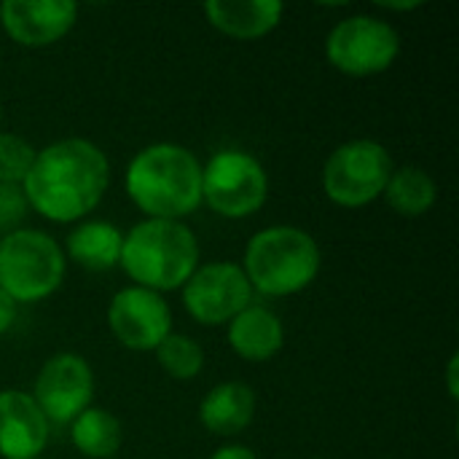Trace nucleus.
Returning <instances> with one entry per match:
<instances>
[{
    "instance_id": "obj_1",
    "label": "nucleus",
    "mask_w": 459,
    "mask_h": 459,
    "mask_svg": "<svg viewBox=\"0 0 459 459\" xmlns=\"http://www.w3.org/2000/svg\"><path fill=\"white\" fill-rule=\"evenodd\" d=\"M110 186L105 151L86 137H62L43 145L22 183L32 212L51 223H81L97 210Z\"/></svg>"
},
{
    "instance_id": "obj_21",
    "label": "nucleus",
    "mask_w": 459,
    "mask_h": 459,
    "mask_svg": "<svg viewBox=\"0 0 459 459\" xmlns=\"http://www.w3.org/2000/svg\"><path fill=\"white\" fill-rule=\"evenodd\" d=\"M35 153L38 148L22 134L0 132V183L22 186L35 161Z\"/></svg>"
},
{
    "instance_id": "obj_5",
    "label": "nucleus",
    "mask_w": 459,
    "mask_h": 459,
    "mask_svg": "<svg viewBox=\"0 0 459 459\" xmlns=\"http://www.w3.org/2000/svg\"><path fill=\"white\" fill-rule=\"evenodd\" d=\"M67 272L62 245L40 229H16L0 237V290L19 304L54 296Z\"/></svg>"
},
{
    "instance_id": "obj_19",
    "label": "nucleus",
    "mask_w": 459,
    "mask_h": 459,
    "mask_svg": "<svg viewBox=\"0 0 459 459\" xmlns=\"http://www.w3.org/2000/svg\"><path fill=\"white\" fill-rule=\"evenodd\" d=\"M70 441L86 459H113L124 444V428L108 409L89 406L70 422Z\"/></svg>"
},
{
    "instance_id": "obj_18",
    "label": "nucleus",
    "mask_w": 459,
    "mask_h": 459,
    "mask_svg": "<svg viewBox=\"0 0 459 459\" xmlns=\"http://www.w3.org/2000/svg\"><path fill=\"white\" fill-rule=\"evenodd\" d=\"M382 199L401 218H422L438 202V183L433 180V175L428 169L403 164V167L393 169Z\"/></svg>"
},
{
    "instance_id": "obj_16",
    "label": "nucleus",
    "mask_w": 459,
    "mask_h": 459,
    "mask_svg": "<svg viewBox=\"0 0 459 459\" xmlns=\"http://www.w3.org/2000/svg\"><path fill=\"white\" fill-rule=\"evenodd\" d=\"M255 393L247 382H221L199 403V422L221 438L245 433L255 420Z\"/></svg>"
},
{
    "instance_id": "obj_9",
    "label": "nucleus",
    "mask_w": 459,
    "mask_h": 459,
    "mask_svg": "<svg viewBox=\"0 0 459 459\" xmlns=\"http://www.w3.org/2000/svg\"><path fill=\"white\" fill-rule=\"evenodd\" d=\"M183 309L204 328L229 325L245 307L253 304V288L234 261L199 264L180 288Z\"/></svg>"
},
{
    "instance_id": "obj_10",
    "label": "nucleus",
    "mask_w": 459,
    "mask_h": 459,
    "mask_svg": "<svg viewBox=\"0 0 459 459\" xmlns=\"http://www.w3.org/2000/svg\"><path fill=\"white\" fill-rule=\"evenodd\" d=\"M30 398L48 425H70L94 403V371L78 352L51 355L32 385Z\"/></svg>"
},
{
    "instance_id": "obj_14",
    "label": "nucleus",
    "mask_w": 459,
    "mask_h": 459,
    "mask_svg": "<svg viewBox=\"0 0 459 459\" xmlns=\"http://www.w3.org/2000/svg\"><path fill=\"white\" fill-rule=\"evenodd\" d=\"M226 339L239 360L269 363L285 347V325L269 307L250 304L226 325Z\"/></svg>"
},
{
    "instance_id": "obj_11",
    "label": "nucleus",
    "mask_w": 459,
    "mask_h": 459,
    "mask_svg": "<svg viewBox=\"0 0 459 459\" xmlns=\"http://www.w3.org/2000/svg\"><path fill=\"white\" fill-rule=\"evenodd\" d=\"M108 328L113 339L129 352H156L172 333V309L161 293L129 285L108 304Z\"/></svg>"
},
{
    "instance_id": "obj_7",
    "label": "nucleus",
    "mask_w": 459,
    "mask_h": 459,
    "mask_svg": "<svg viewBox=\"0 0 459 459\" xmlns=\"http://www.w3.org/2000/svg\"><path fill=\"white\" fill-rule=\"evenodd\" d=\"M269 199L266 167L242 148H223L202 164V204L226 221H242L264 210Z\"/></svg>"
},
{
    "instance_id": "obj_17",
    "label": "nucleus",
    "mask_w": 459,
    "mask_h": 459,
    "mask_svg": "<svg viewBox=\"0 0 459 459\" xmlns=\"http://www.w3.org/2000/svg\"><path fill=\"white\" fill-rule=\"evenodd\" d=\"M124 231L108 221H81L65 239V258L86 272H110L121 261Z\"/></svg>"
},
{
    "instance_id": "obj_15",
    "label": "nucleus",
    "mask_w": 459,
    "mask_h": 459,
    "mask_svg": "<svg viewBox=\"0 0 459 459\" xmlns=\"http://www.w3.org/2000/svg\"><path fill=\"white\" fill-rule=\"evenodd\" d=\"M285 5L280 0H210L207 22L234 40H258L280 27Z\"/></svg>"
},
{
    "instance_id": "obj_23",
    "label": "nucleus",
    "mask_w": 459,
    "mask_h": 459,
    "mask_svg": "<svg viewBox=\"0 0 459 459\" xmlns=\"http://www.w3.org/2000/svg\"><path fill=\"white\" fill-rule=\"evenodd\" d=\"M210 459H258V455L250 449V446H242V444H229V446H221L215 449Z\"/></svg>"
},
{
    "instance_id": "obj_20",
    "label": "nucleus",
    "mask_w": 459,
    "mask_h": 459,
    "mask_svg": "<svg viewBox=\"0 0 459 459\" xmlns=\"http://www.w3.org/2000/svg\"><path fill=\"white\" fill-rule=\"evenodd\" d=\"M156 360L161 371L178 382H191L202 374L204 368V350L202 344L188 336V333H169L159 347H156Z\"/></svg>"
},
{
    "instance_id": "obj_8",
    "label": "nucleus",
    "mask_w": 459,
    "mask_h": 459,
    "mask_svg": "<svg viewBox=\"0 0 459 459\" xmlns=\"http://www.w3.org/2000/svg\"><path fill=\"white\" fill-rule=\"evenodd\" d=\"M401 56L398 30L374 13H352L339 19L325 38V59L350 78H371L387 73Z\"/></svg>"
},
{
    "instance_id": "obj_25",
    "label": "nucleus",
    "mask_w": 459,
    "mask_h": 459,
    "mask_svg": "<svg viewBox=\"0 0 459 459\" xmlns=\"http://www.w3.org/2000/svg\"><path fill=\"white\" fill-rule=\"evenodd\" d=\"M459 355L455 352L452 358H449V363H446V390H449V398L452 401H457L459 398Z\"/></svg>"
},
{
    "instance_id": "obj_22",
    "label": "nucleus",
    "mask_w": 459,
    "mask_h": 459,
    "mask_svg": "<svg viewBox=\"0 0 459 459\" xmlns=\"http://www.w3.org/2000/svg\"><path fill=\"white\" fill-rule=\"evenodd\" d=\"M27 210H30V204H27V199H24L22 186L0 183V237L16 231L19 223L24 221Z\"/></svg>"
},
{
    "instance_id": "obj_26",
    "label": "nucleus",
    "mask_w": 459,
    "mask_h": 459,
    "mask_svg": "<svg viewBox=\"0 0 459 459\" xmlns=\"http://www.w3.org/2000/svg\"><path fill=\"white\" fill-rule=\"evenodd\" d=\"M422 3H417V0H411V3H379V8H385V11H414Z\"/></svg>"
},
{
    "instance_id": "obj_3",
    "label": "nucleus",
    "mask_w": 459,
    "mask_h": 459,
    "mask_svg": "<svg viewBox=\"0 0 459 459\" xmlns=\"http://www.w3.org/2000/svg\"><path fill=\"white\" fill-rule=\"evenodd\" d=\"M199 264V239L183 221L145 218L124 231L118 266L137 288L161 296L180 290Z\"/></svg>"
},
{
    "instance_id": "obj_6",
    "label": "nucleus",
    "mask_w": 459,
    "mask_h": 459,
    "mask_svg": "<svg viewBox=\"0 0 459 459\" xmlns=\"http://www.w3.org/2000/svg\"><path fill=\"white\" fill-rule=\"evenodd\" d=\"M395 169L390 151L368 137L347 140L323 164V194L344 210H360L382 199Z\"/></svg>"
},
{
    "instance_id": "obj_4",
    "label": "nucleus",
    "mask_w": 459,
    "mask_h": 459,
    "mask_svg": "<svg viewBox=\"0 0 459 459\" xmlns=\"http://www.w3.org/2000/svg\"><path fill=\"white\" fill-rule=\"evenodd\" d=\"M242 272L253 293L285 299L307 290L323 266L317 239L299 226H266L245 245Z\"/></svg>"
},
{
    "instance_id": "obj_27",
    "label": "nucleus",
    "mask_w": 459,
    "mask_h": 459,
    "mask_svg": "<svg viewBox=\"0 0 459 459\" xmlns=\"http://www.w3.org/2000/svg\"><path fill=\"white\" fill-rule=\"evenodd\" d=\"M0 121H3V102H0Z\"/></svg>"
},
{
    "instance_id": "obj_13",
    "label": "nucleus",
    "mask_w": 459,
    "mask_h": 459,
    "mask_svg": "<svg viewBox=\"0 0 459 459\" xmlns=\"http://www.w3.org/2000/svg\"><path fill=\"white\" fill-rule=\"evenodd\" d=\"M51 425L24 390L0 393V459H38L48 446Z\"/></svg>"
},
{
    "instance_id": "obj_24",
    "label": "nucleus",
    "mask_w": 459,
    "mask_h": 459,
    "mask_svg": "<svg viewBox=\"0 0 459 459\" xmlns=\"http://www.w3.org/2000/svg\"><path fill=\"white\" fill-rule=\"evenodd\" d=\"M16 309H19V307H16V304H13V301L0 290V336H3V333H8V331L13 328Z\"/></svg>"
},
{
    "instance_id": "obj_12",
    "label": "nucleus",
    "mask_w": 459,
    "mask_h": 459,
    "mask_svg": "<svg viewBox=\"0 0 459 459\" xmlns=\"http://www.w3.org/2000/svg\"><path fill=\"white\" fill-rule=\"evenodd\" d=\"M78 22L73 0H3L0 27L24 48H46L62 40Z\"/></svg>"
},
{
    "instance_id": "obj_2",
    "label": "nucleus",
    "mask_w": 459,
    "mask_h": 459,
    "mask_svg": "<svg viewBox=\"0 0 459 459\" xmlns=\"http://www.w3.org/2000/svg\"><path fill=\"white\" fill-rule=\"evenodd\" d=\"M129 202L153 221H186L202 207V161L180 143H151L124 172Z\"/></svg>"
},
{
    "instance_id": "obj_28",
    "label": "nucleus",
    "mask_w": 459,
    "mask_h": 459,
    "mask_svg": "<svg viewBox=\"0 0 459 459\" xmlns=\"http://www.w3.org/2000/svg\"><path fill=\"white\" fill-rule=\"evenodd\" d=\"M38 459H43V457H38Z\"/></svg>"
}]
</instances>
